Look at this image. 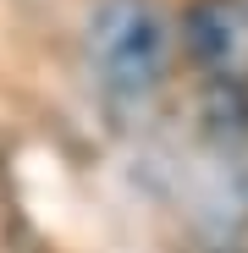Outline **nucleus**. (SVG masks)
Returning a JSON list of instances; mask_svg holds the SVG:
<instances>
[{
    "label": "nucleus",
    "mask_w": 248,
    "mask_h": 253,
    "mask_svg": "<svg viewBox=\"0 0 248 253\" xmlns=\"http://www.w3.org/2000/svg\"><path fill=\"white\" fill-rule=\"evenodd\" d=\"M193 204L215 231L248 226V138L232 149H215V160L204 165V176L193 187Z\"/></svg>",
    "instance_id": "obj_3"
},
{
    "label": "nucleus",
    "mask_w": 248,
    "mask_h": 253,
    "mask_svg": "<svg viewBox=\"0 0 248 253\" xmlns=\"http://www.w3.org/2000/svg\"><path fill=\"white\" fill-rule=\"evenodd\" d=\"M182 44L198 72L248 88V0H193L182 17Z\"/></svg>",
    "instance_id": "obj_2"
},
{
    "label": "nucleus",
    "mask_w": 248,
    "mask_h": 253,
    "mask_svg": "<svg viewBox=\"0 0 248 253\" xmlns=\"http://www.w3.org/2000/svg\"><path fill=\"white\" fill-rule=\"evenodd\" d=\"M171 17L160 0H99L89 11V72L110 105H149L171 77Z\"/></svg>",
    "instance_id": "obj_1"
}]
</instances>
